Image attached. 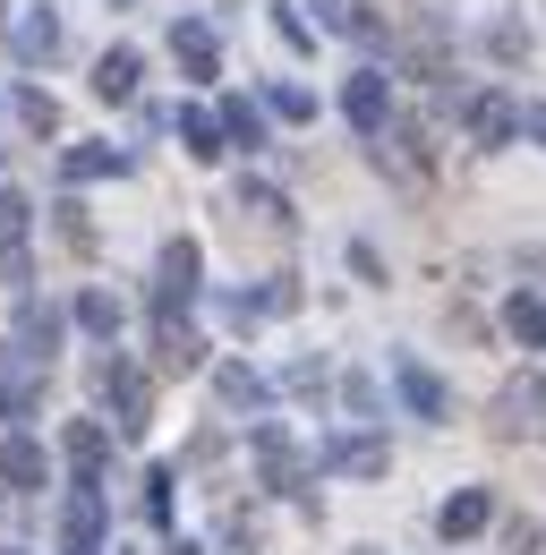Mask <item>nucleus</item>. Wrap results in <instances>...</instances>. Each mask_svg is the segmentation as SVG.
<instances>
[{
  "label": "nucleus",
  "instance_id": "6e6552de",
  "mask_svg": "<svg viewBox=\"0 0 546 555\" xmlns=\"http://www.w3.org/2000/svg\"><path fill=\"white\" fill-rule=\"evenodd\" d=\"M486 521H495V495H486V487H461V495H444V513H435V530H444V539H478Z\"/></svg>",
  "mask_w": 546,
  "mask_h": 555
},
{
  "label": "nucleus",
  "instance_id": "ddd939ff",
  "mask_svg": "<svg viewBox=\"0 0 546 555\" xmlns=\"http://www.w3.org/2000/svg\"><path fill=\"white\" fill-rule=\"evenodd\" d=\"M9 43H17V61H52V52H61V26H52L43 9H17V17H9Z\"/></svg>",
  "mask_w": 546,
  "mask_h": 555
},
{
  "label": "nucleus",
  "instance_id": "c756f323",
  "mask_svg": "<svg viewBox=\"0 0 546 555\" xmlns=\"http://www.w3.org/2000/svg\"><path fill=\"white\" fill-rule=\"evenodd\" d=\"M35 274V266H26V248H17V240H0V282H9V291H17V282Z\"/></svg>",
  "mask_w": 546,
  "mask_h": 555
},
{
  "label": "nucleus",
  "instance_id": "1a4fd4ad",
  "mask_svg": "<svg viewBox=\"0 0 546 555\" xmlns=\"http://www.w3.org/2000/svg\"><path fill=\"white\" fill-rule=\"evenodd\" d=\"M393 385H402V402H410L418 418H453V393H444V385H435L418 359H393Z\"/></svg>",
  "mask_w": 546,
  "mask_h": 555
},
{
  "label": "nucleus",
  "instance_id": "20e7f679",
  "mask_svg": "<svg viewBox=\"0 0 546 555\" xmlns=\"http://www.w3.org/2000/svg\"><path fill=\"white\" fill-rule=\"evenodd\" d=\"M341 112H350V129H359V138L376 145L385 129H393V94H385V77L359 69V77H350V94H341Z\"/></svg>",
  "mask_w": 546,
  "mask_h": 555
},
{
  "label": "nucleus",
  "instance_id": "f3484780",
  "mask_svg": "<svg viewBox=\"0 0 546 555\" xmlns=\"http://www.w3.org/2000/svg\"><path fill=\"white\" fill-rule=\"evenodd\" d=\"M94 94H103V103H129L136 94V52H103V61H94Z\"/></svg>",
  "mask_w": 546,
  "mask_h": 555
},
{
  "label": "nucleus",
  "instance_id": "f257e3e1",
  "mask_svg": "<svg viewBox=\"0 0 546 555\" xmlns=\"http://www.w3.org/2000/svg\"><path fill=\"white\" fill-rule=\"evenodd\" d=\"M94 385H103V402H112V427L120 436H145L154 427V376L145 367H129V359H94Z\"/></svg>",
  "mask_w": 546,
  "mask_h": 555
},
{
  "label": "nucleus",
  "instance_id": "6ab92c4d",
  "mask_svg": "<svg viewBox=\"0 0 546 555\" xmlns=\"http://www.w3.org/2000/svg\"><path fill=\"white\" fill-rule=\"evenodd\" d=\"M171 61L188 77H213V35H205V26H171Z\"/></svg>",
  "mask_w": 546,
  "mask_h": 555
},
{
  "label": "nucleus",
  "instance_id": "9d476101",
  "mask_svg": "<svg viewBox=\"0 0 546 555\" xmlns=\"http://www.w3.org/2000/svg\"><path fill=\"white\" fill-rule=\"evenodd\" d=\"M257 462H265V487H299L308 479V462H299V444H290V436H282V427H257Z\"/></svg>",
  "mask_w": 546,
  "mask_h": 555
},
{
  "label": "nucleus",
  "instance_id": "0eeeda50",
  "mask_svg": "<svg viewBox=\"0 0 546 555\" xmlns=\"http://www.w3.org/2000/svg\"><path fill=\"white\" fill-rule=\"evenodd\" d=\"M154 367H162V376H188V367H205L197 325H180V317H154Z\"/></svg>",
  "mask_w": 546,
  "mask_h": 555
},
{
  "label": "nucleus",
  "instance_id": "7c9ffc66",
  "mask_svg": "<svg viewBox=\"0 0 546 555\" xmlns=\"http://www.w3.org/2000/svg\"><path fill=\"white\" fill-rule=\"evenodd\" d=\"M17 222H26V197H17V189H0V240H17Z\"/></svg>",
  "mask_w": 546,
  "mask_h": 555
},
{
  "label": "nucleus",
  "instance_id": "a878e982",
  "mask_svg": "<svg viewBox=\"0 0 546 555\" xmlns=\"http://www.w3.org/2000/svg\"><path fill=\"white\" fill-rule=\"evenodd\" d=\"M222 402H231V411H257V402H265V376H257V367H222Z\"/></svg>",
  "mask_w": 546,
  "mask_h": 555
},
{
  "label": "nucleus",
  "instance_id": "5701e85b",
  "mask_svg": "<svg viewBox=\"0 0 546 555\" xmlns=\"http://www.w3.org/2000/svg\"><path fill=\"white\" fill-rule=\"evenodd\" d=\"M61 171L68 180H103V171H129V154H120V145H77Z\"/></svg>",
  "mask_w": 546,
  "mask_h": 555
},
{
  "label": "nucleus",
  "instance_id": "2eb2a0df",
  "mask_svg": "<svg viewBox=\"0 0 546 555\" xmlns=\"http://www.w3.org/2000/svg\"><path fill=\"white\" fill-rule=\"evenodd\" d=\"M68 462H77V479H94V470L112 462V436H103V418H77V427H68Z\"/></svg>",
  "mask_w": 546,
  "mask_h": 555
},
{
  "label": "nucleus",
  "instance_id": "9b49d317",
  "mask_svg": "<svg viewBox=\"0 0 546 555\" xmlns=\"http://www.w3.org/2000/svg\"><path fill=\"white\" fill-rule=\"evenodd\" d=\"M43 470H52V462H43V444H35V436H9V444H0V479H9V495H35Z\"/></svg>",
  "mask_w": 546,
  "mask_h": 555
},
{
  "label": "nucleus",
  "instance_id": "c85d7f7f",
  "mask_svg": "<svg viewBox=\"0 0 546 555\" xmlns=\"http://www.w3.org/2000/svg\"><path fill=\"white\" fill-rule=\"evenodd\" d=\"M145 521H171V470H145Z\"/></svg>",
  "mask_w": 546,
  "mask_h": 555
},
{
  "label": "nucleus",
  "instance_id": "7ed1b4c3",
  "mask_svg": "<svg viewBox=\"0 0 546 555\" xmlns=\"http://www.w3.org/2000/svg\"><path fill=\"white\" fill-rule=\"evenodd\" d=\"M197 274H205L197 240H171V248H162V266H154V317H180V308L197 299Z\"/></svg>",
  "mask_w": 546,
  "mask_h": 555
},
{
  "label": "nucleus",
  "instance_id": "473e14b6",
  "mask_svg": "<svg viewBox=\"0 0 546 555\" xmlns=\"http://www.w3.org/2000/svg\"><path fill=\"white\" fill-rule=\"evenodd\" d=\"M171 555H197V547H171Z\"/></svg>",
  "mask_w": 546,
  "mask_h": 555
},
{
  "label": "nucleus",
  "instance_id": "4468645a",
  "mask_svg": "<svg viewBox=\"0 0 546 555\" xmlns=\"http://www.w3.org/2000/svg\"><path fill=\"white\" fill-rule=\"evenodd\" d=\"M52 343H61V308H35V299H26V308H17V350L43 367V359H52Z\"/></svg>",
  "mask_w": 546,
  "mask_h": 555
},
{
  "label": "nucleus",
  "instance_id": "b1692460",
  "mask_svg": "<svg viewBox=\"0 0 546 555\" xmlns=\"http://www.w3.org/2000/svg\"><path fill=\"white\" fill-rule=\"evenodd\" d=\"M239 214H257L265 231H290V206H282V189H257V180H239Z\"/></svg>",
  "mask_w": 546,
  "mask_h": 555
},
{
  "label": "nucleus",
  "instance_id": "a211bd4d",
  "mask_svg": "<svg viewBox=\"0 0 546 555\" xmlns=\"http://www.w3.org/2000/svg\"><path fill=\"white\" fill-rule=\"evenodd\" d=\"M334 470H350V479H385V444H376V436H341Z\"/></svg>",
  "mask_w": 546,
  "mask_h": 555
},
{
  "label": "nucleus",
  "instance_id": "72a5a7b5",
  "mask_svg": "<svg viewBox=\"0 0 546 555\" xmlns=\"http://www.w3.org/2000/svg\"><path fill=\"white\" fill-rule=\"evenodd\" d=\"M0 555H17V547H0Z\"/></svg>",
  "mask_w": 546,
  "mask_h": 555
},
{
  "label": "nucleus",
  "instance_id": "cd10ccee",
  "mask_svg": "<svg viewBox=\"0 0 546 555\" xmlns=\"http://www.w3.org/2000/svg\"><path fill=\"white\" fill-rule=\"evenodd\" d=\"M61 240H68V248H77V257L94 248V222H86V206H77V197H68V206H61Z\"/></svg>",
  "mask_w": 546,
  "mask_h": 555
},
{
  "label": "nucleus",
  "instance_id": "423d86ee",
  "mask_svg": "<svg viewBox=\"0 0 546 555\" xmlns=\"http://www.w3.org/2000/svg\"><path fill=\"white\" fill-rule=\"evenodd\" d=\"M461 120H470V145H512L521 138V103H512V94H470Z\"/></svg>",
  "mask_w": 546,
  "mask_h": 555
},
{
  "label": "nucleus",
  "instance_id": "aec40b11",
  "mask_svg": "<svg viewBox=\"0 0 546 555\" xmlns=\"http://www.w3.org/2000/svg\"><path fill=\"white\" fill-rule=\"evenodd\" d=\"M180 138H188V154H197V163H213L231 129H222V112H180Z\"/></svg>",
  "mask_w": 546,
  "mask_h": 555
},
{
  "label": "nucleus",
  "instance_id": "2f4dec72",
  "mask_svg": "<svg viewBox=\"0 0 546 555\" xmlns=\"http://www.w3.org/2000/svg\"><path fill=\"white\" fill-rule=\"evenodd\" d=\"M521 129H530V138L546 145V103H521Z\"/></svg>",
  "mask_w": 546,
  "mask_h": 555
},
{
  "label": "nucleus",
  "instance_id": "dca6fc26",
  "mask_svg": "<svg viewBox=\"0 0 546 555\" xmlns=\"http://www.w3.org/2000/svg\"><path fill=\"white\" fill-rule=\"evenodd\" d=\"M504 325H512V343L546 350V299H538V291H512V308H504Z\"/></svg>",
  "mask_w": 546,
  "mask_h": 555
},
{
  "label": "nucleus",
  "instance_id": "412c9836",
  "mask_svg": "<svg viewBox=\"0 0 546 555\" xmlns=\"http://www.w3.org/2000/svg\"><path fill=\"white\" fill-rule=\"evenodd\" d=\"M222 129H231V145H248V154H257V145H265V112H257L248 94H231V103H222Z\"/></svg>",
  "mask_w": 546,
  "mask_h": 555
},
{
  "label": "nucleus",
  "instance_id": "bb28decb",
  "mask_svg": "<svg viewBox=\"0 0 546 555\" xmlns=\"http://www.w3.org/2000/svg\"><path fill=\"white\" fill-rule=\"evenodd\" d=\"M265 103H273V120H316V94L308 86H273Z\"/></svg>",
  "mask_w": 546,
  "mask_h": 555
},
{
  "label": "nucleus",
  "instance_id": "39448f33",
  "mask_svg": "<svg viewBox=\"0 0 546 555\" xmlns=\"http://www.w3.org/2000/svg\"><path fill=\"white\" fill-rule=\"evenodd\" d=\"M61 539H68V555H94V539H103V479H77V487H68Z\"/></svg>",
  "mask_w": 546,
  "mask_h": 555
},
{
  "label": "nucleus",
  "instance_id": "f8f14e48",
  "mask_svg": "<svg viewBox=\"0 0 546 555\" xmlns=\"http://www.w3.org/2000/svg\"><path fill=\"white\" fill-rule=\"evenodd\" d=\"M26 411H35V359L0 350V418H26Z\"/></svg>",
  "mask_w": 546,
  "mask_h": 555
},
{
  "label": "nucleus",
  "instance_id": "f03ea898",
  "mask_svg": "<svg viewBox=\"0 0 546 555\" xmlns=\"http://www.w3.org/2000/svg\"><path fill=\"white\" fill-rule=\"evenodd\" d=\"M486 436H495V444H512V436H546V385H538V376H521V385H504V393H495Z\"/></svg>",
  "mask_w": 546,
  "mask_h": 555
},
{
  "label": "nucleus",
  "instance_id": "393cba45",
  "mask_svg": "<svg viewBox=\"0 0 546 555\" xmlns=\"http://www.w3.org/2000/svg\"><path fill=\"white\" fill-rule=\"evenodd\" d=\"M77 325L112 343V334H120V299H112V291H86V299H77Z\"/></svg>",
  "mask_w": 546,
  "mask_h": 555
},
{
  "label": "nucleus",
  "instance_id": "4be33fe9",
  "mask_svg": "<svg viewBox=\"0 0 546 555\" xmlns=\"http://www.w3.org/2000/svg\"><path fill=\"white\" fill-rule=\"evenodd\" d=\"M9 103H17V120H26V129H35V138H52V129H61V103H52V94H43V86H17V94H9Z\"/></svg>",
  "mask_w": 546,
  "mask_h": 555
}]
</instances>
